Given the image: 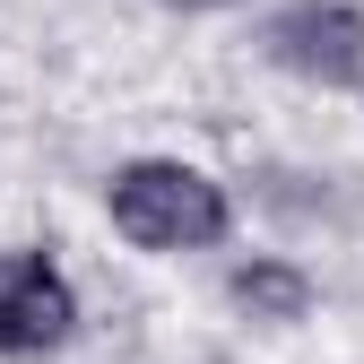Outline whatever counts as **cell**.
I'll return each mask as SVG.
<instances>
[{
  "label": "cell",
  "mask_w": 364,
  "mask_h": 364,
  "mask_svg": "<svg viewBox=\"0 0 364 364\" xmlns=\"http://www.w3.org/2000/svg\"><path fill=\"white\" fill-rule=\"evenodd\" d=\"M260 53L321 96H364V9L355 0H278L260 18Z\"/></svg>",
  "instance_id": "2"
},
{
  "label": "cell",
  "mask_w": 364,
  "mask_h": 364,
  "mask_svg": "<svg viewBox=\"0 0 364 364\" xmlns=\"http://www.w3.org/2000/svg\"><path fill=\"white\" fill-rule=\"evenodd\" d=\"M105 217L130 252L173 260V252H217L235 235V191L191 156H130L105 182Z\"/></svg>",
  "instance_id": "1"
},
{
  "label": "cell",
  "mask_w": 364,
  "mask_h": 364,
  "mask_svg": "<svg viewBox=\"0 0 364 364\" xmlns=\"http://www.w3.org/2000/svg\"><path fill=\"white\" fill-rule=\"evenodd\" d=\"M78 338V287L43 243H0V355L43 364Z\"/></svg>",
  "instance_id": "3"
},
{
  "label": "cell",
  "mask_w": 364,
  "mask_h": 364,
  "mask_svg": "<svg viewBox=\"0 0 364 364\" xmlns=\"http://www.w3.org/2000/svg\"><path fill=\"white\" fill-rule=\"evenodd\" d=\"M225 304H235L243 321H260V330H295V321H312V304H321V278H312L304 260H287V252H252V260L225 269Z\"/></svg>",
  "instance_id": "4"
},
{
  "label": "cell",
  "mask_w": 364,
  "mask_h": 364,
  "mask_svg": "<svg viewBox=\"0 0 364 364\" xmlns=\"http://www.w3.org/2000/svg\"><path fill=\"white\" fill-rule=\"evenodd\" d=\"M156 9H173V18H217V9H243V0H156Z\"/></svg>",
  "instance_id": "5"
}]
</instances>
